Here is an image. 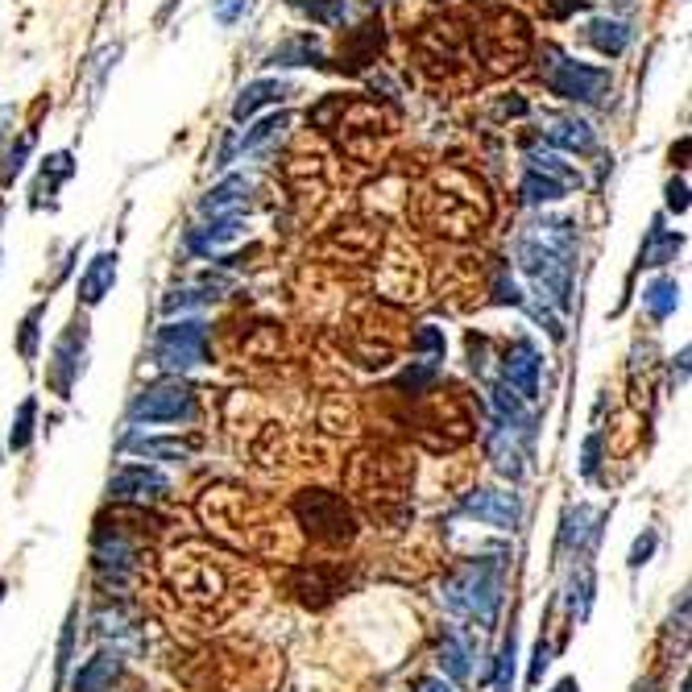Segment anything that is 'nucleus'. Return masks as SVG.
<instances>
[{"label": "nucleus", "mask_w": 692, "mask_h": 692, "mask_svg": "<svg viewBox=\"0 0 692 692\" xmlns=\"http://www.w3.org/2000/svg\"><path fill=\"white\" fill-rule=\"evenodd\" d=\"M171 493V477L154 465H125L109 481L112 502H162Z\"/></svg>", "instance_id": "obj_11"}, {"label": "nucleus", "mask_w": 692, "mask_h": 692, "mask_svg": "<svg viewBox=\"0 0 692 692\" xmlns=\"http://www.w3.org/2000/svg\"><path fill=\"white\" fill-rule=\"evenodd\" d=\"M0 601H4V581H0Z\"/></svg>", "instance_id": "obj_50"}, {"label": "nucleus", "mask_w": 692, "mask_h": 692, "mask_svg": "<svg viewBox=\"0 0 692 692\" xmlns=\"http://www.w3.org/2000/svg\"><path fill=\"white\" fill-rule=\"evenodd\" d=\"M543 59H548V63L539 67V75H543V83H548L560 100H572V104H606L610 92H614V79H610L606 67L577 63V59H568L564 50H556V47L543 50Z\"/></svg>", "instance_id": "obj_3"}, {"label": "nucleus", "mask_w": 692, "mask_h": 692, "mask_svg": "<svg viewBox=\"0 0 692 692\" xmlns=\"http://www.w3.org/2000/svg\"><path fill=\"white\" fill-rule=\"evenodd\" d=\"M26 154H30V138H21V142H17V150H9V154H4L0 183H13L17 174H21V166H26Z\"/></svg>", "instance_id": "obj_39"}, {"label": "nucleus", "mask_w": 692, "mask_h": 692, "mask_svg": "<svg viewBox=\"0 0 692 692\" xmlns=\"http://www.w3.org/2000/svg\"><path fill=\"white\" fill-rule=\"evenodd\" d=\"M266 67H324V50L315 33H295L266 54Z\"/></svg>", "instance_id": "obj_20"}, {"label": "nucleus", "mask_w": 692, "mask_h": 692, "mask_svg": "<svg viewBox=\"0 0 692 692\" xmlns=\"http://www.w3.org/2000/svg\"><path fill=\"white\" fill-rule=\"evenodd\" d=\"M112 286H116V253L104 250L95 253L92 262H88V269H83V278H79V303L95 307V303L109 299Z\"/></svg>", "instance_id": "obj_18"}, {"label": "nucleus", "mask_w": 692, "mask_h": 692, "mask_svg": "<svg viewBox=\"0 0 692 692\" xmlns=\"http://www.w3.org/2000/svg\"><path fill=\"white\" fill-rule=\"evenodd\" d=\"M515 257L536 286V319L556 340H564V315L572 312L577 291V224L564 216H539L519 233Z\"/></svg>", "instance_id": "obj_1"}, {"label": "nucleus", "mask_w": 692, "mask_h": 692, "mask_svg": "<svg viewBox=\"0 0 692 692\" xmlns=\"http://www.w3.org/2000/svg\"><path fill=\"white\" fill-rule=\"evenodd\" d=\"M250 191H253L250 174H228L224 183H216V187L200 200V216H228V212H241V207L250 204Z\"/></svg>", "instance_id": "obj_19"}, {"label": "nucleus", "mask_w": 692, "mask_h": 692, "mask_svg": "<svg viewBox=\"0 0 692 692\" xmlns=\"http://www.w3.org/2000/svg\"><path fill=\"white\" fill-rule=\"evenodd\" d=\"M668 207H672L676 216L689 212V183H684V179H672V183H668Z\"/></svg>", "instance_id": "obj_43"}, {"label": "nucleus", "mask_w": 692, "mask_h": 692, "mask_svg": "<svg viewBox=\"0 0 692 692\" xmlns=\"http://www.w3.org/2000/svg\"><path fill=\"white\" fill-rule=\"evenodd\" d=\"M551 692H581V684H577V676H564L560 680V684H556V689Z\"/></svg>", "instance_id": "obj_48"}, {"label": "nucleus", "mask_w": 692, "mask_h": 692, "mask_svg": "<svg viewBox=\"0 0 692 692\" xmlns=\"http://www.w3.org/2000/svg\"><path fill=\"white\" fill-rule=\"evenodd\" d=\"M154 362L171 374H191L207 365V324L204 319H179L154 336Z\"/></svg>", "instance_id": "obj_6"}, {"label": "nucleus", "mask_w": 692, "mask_h": 692, "mask_svg": "<svg viewBox=\"0 0 692 692\" xmlns=\"http://www.w3.org/2000/svg\"><path fill=\"white\" fill-rule=\"evenodd\" d=\"M415 348H419V353H427L424 362H444V332L440 328H431V324H424V328H419V336H415Z\"/></svg>", "instance_id": "obj_37"}, {"label": "nucleus", "mask_w": 692, "mask_h": 692, "mask_svg": "<svg viewBox=\"0 0 692 692\" xmlns=\"http://www.w3.org/2000/svg\"><path fill=\"white\" fill-rule=\"evenodd\" d=\"M593 593H598V577H593V560L589 556H577L572 568H568L564 581V606L572 622H584L589 610H593Z\"/></svg>", "instance_id": "obj_17"}, {"label": "nucleus", "mask_w": 692, "mask_h": 692, "mask_svg": "<svg viewBox=\"0 0 692 692\" xmlns=\"http://www.w3.org/2000/svg\"><path fill=\"white\" fill-rule=\"evenodd\" d=\"M655 548H660V531H655V527H647L643 536L634 539V548H630V560H627V564L634 568V572H639V568H643V564H651V556H655Z\"/></svg>", "instance_id": "obj_36"}, {"label": "nucleus", "mask_w": 692, "mask_h": 692, "mask_svg": "<svg viewBox=\"0 0 692 692\" xmlns=\"http://www.w3.org/2000/svg\"><path fill=\"white\" fill-rule=\"evenodd\" d=\"M121 676H125V655L116 647L112 651L104 647L71 676V692H112V684H121Z\"/></svg>", "instance_id": "obj_15"}, {"label": "nucleus", "mask_w": 692, "mask_h": 692, "mask_svg": "<svg viewBox=\"0 0 692 692\" xmlns=\"http://www.w3.org/2000/svg\"><path fill=\"white\" fill-rule=\"evenodd\" d=\"M493 668H498V680H493L498 692H510V684H515V634L502 643V655L493 660Z\"/></svg>", "instance_id": "obj_38"}, {"label": "nucleus", "mask_w": 692, "mask_h": 692, "mask_svg": "<svg viewBox=\"0 0 692 692\" xmlns=\"http://www.w3.org/2000/svg\"><path fill=\"white\" fill-rule=\"evenodd\" d=\"M415 692H452V689L444 684V676H424V680H415Z\"/></svg>", "instance_id": "obj_46"}, {"label": "nucleus", "mask_w": 692, "mask_h": 692, "mask_svg": "<svg viewBox=\"0 0 692 692\" xmlns=\"http://www.w3.org/2000/svg\"><path fill=\"white\" fill-rule=\"evenodd\" d=\"M13 109H0V150H4V145L13 142Z\"/></svg>", "instance_id": "obj_45"}, {"label": "nucleus", "mask_w": 692, "mask_h": 692, "mask_svg": "<svg viewBox=\"0 0 692 692\" xmlns=\"http://www.w3.org/2000/svg\"><path fill=\"white\" fill-rule=\"evenodd\" d=\"M680 245H684V236L672 233V228H663V221H651V228H647V241L639 245V269H655V266L676 262Z\"/></svg>", "instance_id": "obj_21"}, {"label": "nucleus", "mask_w": 692, "mask_h": 692, "mask_svg": "<svg viewBox=\"0 0 692 692\" xmlns=\"http://www.w3.org/2000/svg\"><path fill=\"white\" fill-rule=\"evenodd\" d=\"M245 13H250V0H216V4H212V17H216L221 26H236Z\"/></svg>", "instance_id": "obj_41"}, {"label": "nucleus", "mask_w": 692, "mask_h": 692, "mask_svg": "<svg viewBox=\"0 0 692 692\" xmlns=\"http://www.w3.org/2000/svg\"><path fill=\"white\" fill-rule=\"evenodd\" d=\"M601 522H606V515L601 510H593V506H572L564 515V522H560V556H593V548H598L601 539Z\"/></svg>", "instance_id": "obj_13"}, {"label": "nucleus", "mask_w": 692, "mask_h": 692, "mask_svg": "<svg viewBox=\"0 0 692 692\" xmlns=\"http://www.w3.org/2000/svg\"><path fill=\"white\" fill-rule=\"evenodd\" d=\"M33 419H38V398H26L13 415V427H9V448L13 452H26L33 444Z\"/></svg>", "instance_id": "obj_34"}, {"label": "nucleus", "mask_w": 692, "mask_h": 692, "mask_svg": "<svg viewBox=\"0 0 692 692\" xmlns=\"http://www.w3.org/2000/svg\"><path fill=\"white\" fill-rule=\"evenodd\" d=\"M634 692H655V680H643V684H639Z\"/></svg>", "instance_id": "obj_49"}, {"label": "nucleus", "mask_w": 692, "mask_h": 692, "mask_svg": "<svg viewBox=\"0 0 692 692\" xmlns=\"http://www.w3.org/2000/svg\"><path fill=\"white\" fill-rule=\"evenodd\" d=\"M92 560L112 584H125L129 577H133V568H138V548L129 543L125 531H116V527H100V531H95Z\"/></svg>", "instance_id": "obj_12"}, {"label": "nucleus", "mask_w": 692, "mask_h": 692, "mask_svg": "<svg viewBox=\"0 0 692 692\" xmlns=\"http://www.w3.org/2000/svg\"><path fill=\"white\" fill-rule=\"evenodd\" d=\"M493 291H498V295H493L498 303H515V307H522V303H527V299H522V291L515 286V278H506V274L498 278V283H493Z\"/></svg>", "instance_id": "obj_44"}, {"label": "nucleus", "mask_w": 692, "mask_h": 692, "mask_svg": "<svg viewBox=\"0 0 692 692\" xmlns=\"http://www.w3.org/2000/svg\"><path fill=\"white\" fill-rule=\"evenodd\" d=\"M291 9H299L303 17H312L315 26H345L348 0H286Z\"/></svg>", "instance_id": "obj_33"}, {"label": "nucleus", "mask_w": 692, "mask_h": 692, "mask_svg": "<svg viewBox=\"0 0 692 692\" xmlns=\"http://www.w3.org/2000/svg\"><path fill=\"white\" fill-rule=\"evenodd\" d=\"M440 672L452 684H469L472 676V634L465 627H444L440 634Z\"/></svg>", "instance_id": "obj_16"}, {"label": "nucleus", "mask_w": 692, "mask_h": 692, "mask_svg": "<svg viewBox=\"0 0 692 692\" xmlns=\"http://www.w3.org/2000/svg\"><path fill=\"white\" fill-rule=\"evenodd\" d=\"M195 419V390L183 378L150 381L129 398V424H191Z\"/></svg>", "instance_id": "obj_4"}, {"label": "nucleus", "mask_w": 692, "mask_h": 692, "mask_svg": "<svg viewBox=\"0 0 692 692\" xmlns=\"http://www.w3.org/2000/svg\"><path fill=\"white\" fill-rule=\"evenodd\" d=\"M486 457L489 465L502 472L506 481H522L527 472V460H531V436L527 431H515V427L489 424L486 431Z\"/></svg>", "instance_id": "obj_10"}, {"label": "nucleus", "mask_w": 692, "mask_h": 692, "mask_svg": "<svg viewBox=\"0 0 692 692\" xmlns=\"http://www.w3.org/2000/svg\"><path fill=\"white\" fill-rule=\"evenodd\" d=\"M584 42L606 54V59H618V54H627L630 47V30L614 17H598V21H589V30H584Z\"/></svg>", "instance_id": "obj_25"}, {"label": "nucleus", "mask_w": 692, "mask_h": 692, "mask_svg": "<svg viewBox=\"0 0 692 692\" xmlns=\"http://www.w3.org/2000/svg\"><path fill=\"white\" fill-rule=\"evenodd\" d=\"M71 174H75V157L67 154V150L42 157V174H38V187H33V207L42 204V195H54V191L63 187Z\"/></svg>", "instance_id": "obj_29"}, {"label": "nucleus", "mask_w": 692, "mask_h": 692, "mask_svg": "<svg viewBox=\"0 0 692 692\" xmlns=\"http://www.w3.org/2000/svg\"><path fill=\"white\" fill-rule=\"evenodd\" d=\"M527 171L551 174V179H560V183H568V187H581V174L572 171L556 150H527Z\"/></svg>", "instance_id": "obj_31"}, {"label": "nucleus", "mask_w": 692, "mask_h": 692, "mask_svg": "<svg viewBox=\"0 0 692 692\" xmlns=\"http://www.w3.org/2000/svg\"><path fill=\"white\" fill-rule=\"evenodd\" d=\"M436 374H440V362H415L407 374L398 378V386H403V390H410V394H419L424 386H431V381H436Z\"/></svg>", "instance_id": "obj_35"}, {"label": "nucleus", "mask_w": 692, "mask_h": 692, "mask_svg": "<svg viewBox=\"0 0 692 692\" xmlns=\"http://www.w3.org/2000/svg\"><path fill=\"white\" fill-rule=\"evenodd\" d=\"M286 88L283 79H257V83H250L245 92L236 95V104H233V121L241 125V121H250L253 112L257 109H266V104H283L286 100Z\"/></svg>", "instance_id": "obj_24"}, {"label": "nucleus", "mask_w": 692, "mask_h": 692, "mask_svg": "<svg viewBox=\"0 0 692 692\" xmlns=\"http://www.w3.org/2000/svg\"><path fill=\"white\" fill-rule=\"evenodd\" d=\"M643 307L655 324H663L668 315H676V307H680V283L676 278H651V283L643 286Z\"/></svg>", "instance_id": "obj_26"}, {"label": "nucleus", "mask_w": 692, "mask_h": 692, "mask_svg": "<svg viewBox=\"0 0 692 692\" xmlns=\"http://www.w3.org/2000/svg\"><path fill=\"white\" fill-rule=\"evenodd\" d=\"M568 183H560V179H551V174H539V171H527L522 174V204L527 207H543V204H556V200H564L568 195Z\"/></svg>", "instance_id": "obj_28"}, {"label": "nucleus", "mask_w": 692, "mask_h": 692, "mask_svg": "<svg viewBox=\"0 0 692 692\" xmlns=\"http://www.w3.org/2000/svg\"><path fill=\"white\" fill-rule=\"evenodd\" d=\"M295 515L307 527V536L319 543H348L357 536V519L345 506V498H336L328 489H307L295 498Z\"/></svg>", "instance_id": "obj_5"}, {"label": "nucleus", "mask_w": 692, "mask_h": 692, "mask_svg": "<svg viewBox=\"0 0 692 692\" xmlns=\"http://www.w3.org/2000/svg\"><path fill=\"white\" fill-rule=\"evenodd\" d=\"M47 307L50 303H33L26 319H21V332H17V353H21V362H38V336H42V319H47Z\"/></svg>", "instance_id": "obj_32"}, {"label": "nucleus", "mask_w": 692, "mask_h": 692, "mask_svg": "<svg viewBox=\"0 0 692 692\" xmlns=\"http://www.w3.org/2000/svg\"><path fill=\"white\" fill-rule=\"evenodd\" d=\"M241 233H245V216H241V212L204 216V224L187 233V250L200 253V257H216V253H224V245H233Z\"/></svg>", "instance_id": "obj_14"}, {"label": "nucleus", "mask_w": 692, "mask_h": 692, "mask_svg": "<svg viewBox=\"0 0 692 692\" xmlns=\"http://www.w3.org/2000/svg\"><path fill=\"white\" fill-rule=\"evenodd\" d=\"M548 668H551V643H548V639H539V643H536V660H531V676H527V680H531V689H539V680H543V672H548Z\"/></svg>", "instance_id": "obj_42"}, {"label": "nucleus", "mask_w": 692, "mask_h": 692, "mask_svg": "<svg viewBox=\"0 0 692 692\" xmlns=\"http://www.w3.org/2000/svg\"><path fill=\"white\" fill-rule=\"evenodd\" d=\"M457 515L465 519H477L481 527H493V531H519L522 522V498L515 489H469L457 502Z\"/></svg>", "instance_id": "obj_7"}, {"label": "nucleus", "mask_w": 692, "mask_h": 692, "mask_svg": "<svg viewBox=\"0 0 692 692\" xmlns=\"http://www.w3.org/2000/svg\"><path fill=\"white\" fill-rule=\"evenodd\" d=\"M129 452H138L145 460H187L195 452V444L187 440H162V436H129Z\"/></svg>", "instance_id": "obj_27"}, {"label": "nucleus", "mask_w": 692, "mask_h": 692, "mask_svg": "<svg viewBox=\"0 0 692 692\" xmlns=\"http://www.w3.org/2000/svg\"><path fill=\"white\" fill-rule=\"evenodd\" d=\"M598 469H601V431H593L589 440H584V452H581V477H598Z\"/></svg>", "instance_id": "obj_40"}, {"label": "nucleus", "mask_w": 692, "mask_h": 692, "mask_svg": "<svg viewBox=\"0 0 692 692\" xmlns=\"http://www.w3.org/2000/svg\"><path fill=\"white\" fill-rule=\"evenodd\" d=\"M539 369H543V353L531 336H515L510 348L502 353V386L519 394L522 403L539 398Z\"/></svg>", "instance_id": "obj_9"}, {"label": "nucleus", "mask_w": 692, "mask_h": 692, "mask_svg": "<svg viewBox=\"0 0 692 692\" xmlns=\"http://www.w3.org/2000/svg\"><path fill=\"white\" fill-rule=\"evenodd\" d=\"M286 125H291V116H286V112H274V116H266V121H257V125H253L241 142H233V154H257V150H266L269 142H278V138H283Z\"/></svg>", "instance_id": "obj_30"}, {"label": "nucleus", "mask_w": 692, "mask_h": 692, "mask_svg": "<svg viewBox=\"0 0 692 692\" xmlns=\"http://www.w3.org/2000/svg\"><path fill=\"white\" fill-rule=\"evenodd\" d=\"M548 145L568 150V154H589V150L598 145V133H593V125L581 121V116H556L548 129Z\"/></svg>", "instance_id": "obj_22"}, {"label": "nucleus", "mask_w": 692, "mask_h": 692, "mask_svg": "<svg viewBox=\"0 0 692 692\" xmlns=\"http://www.w3.org/2000/svg\"><path fill=\"white\" fill-rule=\"evenodd\" d=\"M440 601L448 614L469 622V627H493L506 601V551L472 556V560L452 568L440 584Z\"/></svg>", "instance_id": "obj_2"}, {"label": "nucleus", "mask_w": 692, "mask_h": 692, "mask_svg": "<svg viewBox=\"0 0 692 692\" xmlns=\"http://www.w3.org/2000/svg\"><path fill=\"white\" fill-rule=\"evenodd\" d=\"M584 9V0H556V13L564 17V13H581Z\"/></svg>", "instance_id": "obj_47"}, {"label": "nucleus", "mask_w": 692, "mask_h": 692, "mask_svg": "<svg viewBox=\"0 0 692 692\" xmlns=\"http://www.w3.org/2000/svg\"><path fill=\"white\" fill-rule=\"evenodd\" d=\"M228 291V283L224 278H212V274H204L200 283L191 286H179V291H171L166 299H162V312L174 315V312H187V307H207V303H216Z\"/></svg>", "instance_id": "obj_23"}, {"label": "nucleus", "mask_w": 692, "mask_h": 692, "mask_svg": "<svg viewBox=\"0 0 692 692\" xmlns=\"http://www.w3.org/2000/svg\"><path fill=\"white\" fill-rule=\"evenodd\" d=\"M83 357H88V324H71L59 336V345H54L47 365V381L59 398H71L75 381L83 378Z\"/></svg>", "instance_id": "obj_8"}]
</instances>
